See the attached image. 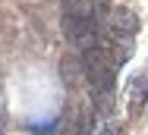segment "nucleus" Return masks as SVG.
Masks as SVG:
<instances>
[{
  "label": "nucleus",
  "mask_w": 148,
  "mask_h": 135,
  "mask_svg": "<svg viewBox=\"0 0 148 135\" xmlns=\"http://www.w3.org/2000/svg\"><path fill=\"white\" fill-rule=\"evenodd\" d=\"M82 72L91 82L95 94H114L117 85V54L110 50V44H98L91 50H82Z\"/></svg>",
  "instance_id": "nucleus-1"
},
{
  "label": "nucleus",
  "mask_w": 148,
  "mask_h": 135,
  "mask_svg": "<svg viewBox=\"0 0 148 135\" xmlns=\"http://www.w3.org/2000/svg\"><path fill=\"white\" fill-rule=\"evenodd\" d=\"M63 35L82 50H91V47L104 44L98 19H88V16H63Z\"/></svg>",
  "instance_id": "nucleus-2"
},
{
  "label": "nucleus",
  "mask_w": 148,
  "mask_h": 135,
  "mask_svg": "<svg viewBox=\"0 0 148 135\" xmlns=\"http://www.w3.org/2000/svg\"><path fill=\"white\" fill-rule=\"evenodd\" d=\"M110 22H114V35H117V38H132V35H136V28H139L136 16H132L129 10H114Z\"/></svg>",
  "instance_id": "nucleus-3"
},
{
  "label": "nucleus",
  "mask_w": 148,
  "mask_h": 135,
  "mask_svg": "<svg viewBox=\"0 0 148 135\" xmlns=\"http://www.w3.org/2000/svg\"><path fill=\"white\" fill-rule=\"evenodd\" d=\"M98 0H63V10L66 16H88V19H98Z\"/></svg>",
  "instance_id": "nucleus-4"
},
{
  "label": "nucleus",
  "mask_w": 148,
  "mask_h": 135,
  "mask_svg": "<svg viewBox=\"0 0 148 135\" xmlns=\"http://www.w3.org/2000/svg\"><path fill=\"white\" fill-rule=\"evenodd\" d=\"M148 76H139V79L132 82V97H129V107L132 110H139L142 107V101H145V94H148Z\"/></svg>",
  "instance_id": "nucleus-5"
},
{
  "label": "nucleus",
  "mask_w": 148,
  "mask_h": 135,
  "mask_svg": "<svg viewBox=\"0 0 148 135\" xmlns=\"http://www.w3.org/2000/svg\"><path fill=\"white\" fill-rule=\"evenodd\" d=\"M95 135H117V123H110V119H107V123H104Z\"/></svg>",
  "instance_id": "nucleus-6"
}]
</instances>
